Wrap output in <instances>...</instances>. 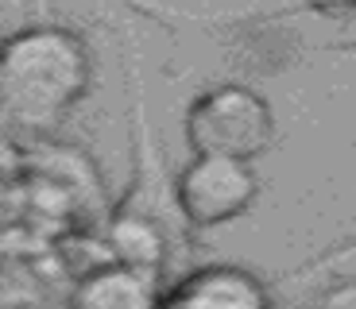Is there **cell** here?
I'll return each mask as SVG.
<instances>
[{"label": "cell", "mask_w": 356, "mask_h": 309, "mask_svg": "<svg viewBox=\"0 0 356 309\" xmlns=\"http://www.w3.org/2000/svg\"><path fill=\"white\" fill-rule=\"evenodd\" d=\"M93 81L89 51L74 31L27 24L0 39V128L51 135Z\"/></svg>", "instance_id": "6da1fadb"}, {"label": "cell", "mask_w": 356, "mask_h": 309, "mask_svg": "<svg viewBox=\"0 0 356 309\" xmlns=\"http://www.w3.org/2000/svg\"><path fill=\"white\" fill-rule=\"evenodd\" d=\"M186 143L194 155H232L256 162L275 143V112L252 85L202 89L186 108Z\"/></svg>", "instance_id": "7a4b0ae2"}, {"label": "cell", "mask_w": 356, "mask_h": 309, "mask_svg": "<svg viewBox=\"0 0 356 309\" xmlns=\"http://www.w3.org/2000/svg\"><path fill=\"white\" fill-rule=\"evenodd\" d=\"M259 194L256 167L232 155H194L175 178V209L186 228H217L252 209Z\"/></svg>", "instance_id": "3957f363"}, {"label": "cell", "mask_w": 356, "mask_h": 309, "mask_svg": "<svg viewBox=\"0 0 356 309\" xmlns=\"http://www.w3.org/2000/svg\"><path fill=\"white\" fill-rule=\"evenodd\" d=\"M159 301H167V306H213V309H264L271 301V290L264 286L259 274L244 271V267L213 263L178 278L175 290H167Z\"/></svg>", "instance_id": "277c9868"}, {"label": "cell", "mask_w": 356, "mask_h": 309, "mask_svg": "<svg viewBox=\"0 0 356 309\" xmlns=\"http://www.w3.org/2000/svg\"><path fill=\"white\" fill-rule=\"evenodd\" d=\"M74 306H97V309H140L159 301V274L140 271L120 259H105V263L89 267L78 278L70 294Z\"/></svg>", "instance_id": "5b68a950"}, {"label": "cell", "mask_w": 356, "mask_h": 309, "mask_svg": "<svg viewBox=\"0 0 356 309\" xmlns=\"http://www.w3.org/2000/svg\"><path fill=\"white\" fill-rule=\"evenodd\" d=\"M24 151H19V143L8 135V128H0V185H19L24 182Z\"/></svg>", "instance_id": "8992f818"}, {"label": "cell", "mask_w": 356, "mask_h": 309, "mask_svg": "<svg viewBox=\"0 0 356 309\" xmlns=\"http://www.w3.org/2000/svg\"><path fill=\"white\" fill-rule=\"evenodd\" d=\"M333 47H341V51H356V8H348L345 16H341V27H337Z\"/></svg>", "instance_id": "52a82bcc"}, {"label": "cell", "mask_w": 356, "mask_h": 309, "mask_svg": "<svg viewBox=\"0 0 356 309\" xmlns=\"http://www.w3.org/2000/svg\"><path fill=\"white\" fill-rule=\"evenodd\" d=\"M314 12H325V16H345L348 8H356V0H306Z\"/></svg>", "instance_id": "ba28073f"}, {"label": "cell", "mask_w": 356, "mask_h": 309, "mask_svg": "<svg viewBox=\"0 0 356 309\" xmlns=\"http://www.w3.org/2000/svg\"><path fill=\"white\" fill-rule=\"evenodd\" d=\"M12 217V185H0V228Z\"/></svg>", "instance_id": "9c48e42d"}]
</instances>
